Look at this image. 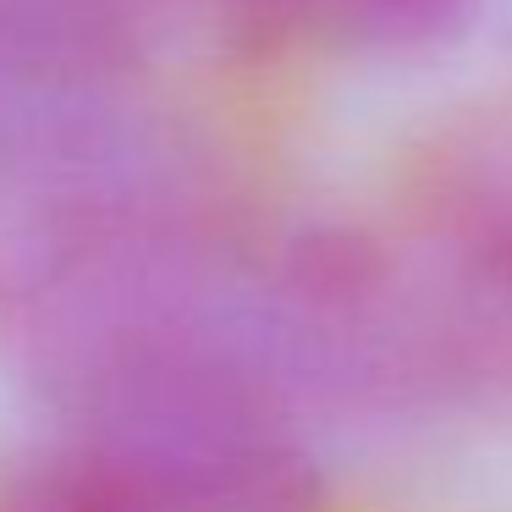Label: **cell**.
Masks as SVG:
<instances>
[{
	"mask_svg": "<svg viewBox=\"0 0 512 512\" xmlns=\"http://www.w3.org/2000/svg\"><path fill=\"white\" fill-rule=\"evenodd\" d=\"M0 512H166L105 452H67L17 463L0 479Z\"/></svg>",
	"mask_w": 512,
	"mask_h": 512,
	"instance_id": "obj_2",
	"label": "cell"
},
{
	"mask_svg": "<svg viewBox=\"0 0 512 512\" xmlns=\"http://www.w3.org/2000/svg\"><path fill=\"white\" fill-rule=\"evenodd\" d=\"M276 17L358 50H419L446 39L468 0H265Z\"/></svg>",
	"mask_w": 512,
	"mask_h": 512,
	"instance_id": "obj_3",
	"label": "cell"
},
{
	"mask_svg": "<svg viewBox=\"0 0 512 512\" xmlns=\"http://www.w3.org/2000/svg\"><path fill=\"white\" fill-rule=\"evenodd\" d=\"M413 226L479 331L512 347V105L446 133L413 188Z\"/></svg>",
	"mask_w": 512,
	"mask_h": 512,
	"instance_id": "obj_1",
	"label": "cell"
}]
</instances>
